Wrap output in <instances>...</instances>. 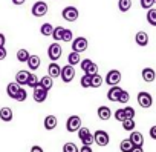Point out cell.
Listing matches in <instances>:
<instances>
[{
  "mask_svg": "<svg viewBox=\"0 0 156 152\" xmlns=\"http://www.w3.org/2000/svg\"><path fill=\"white\" fill-rule=\"evenodd\" d=\"M81 63V54H78V52H69L67 55V65L70 66H75V65H80Z\"/></svg>",
  "mask_w": 156,
  "mask_h": 152,
  "instance_id": "21",
  "label": "cell"
},
{
  "mask_svg": "<svg viewBox=\"0 0 156 152\" xmlns=\"http://www.w3.org/2000/svg\"><path fill=\"white\" fill-rule=\"evenodd\" d=\"M72 40H73V32H72L70 29H66V28H64V32H63V39H61V42L70 43Z\"/></svg>",
  "mask_w": 156,
  "mask_h": 152,
  "instance_id": "38",
  "label": "cell"
},
{
  "mask_svg": "<svg viewBox=\"0 0 156 152\" xmlns=\"http://www.w3.org/2000/svg\"><path fill=\"white\" fill-rule=\"evenodd\" d=\"M38 83H40V79L37 77V75H35L34 72H31V75H29V80H28V85H26V86H29V88H32V89H34V88H35Z\"/></svg>",
  "mask_w": 156,
  "mask_h": 152,
  "instance_id": "35",
  "label": "cell"
},
{
  "mask_svg": "<svg viewBox=\"0 0 156 152\" xmlns=\"http://www.w3.org/2000/svg\"><path fill=\"white\" fill-rule=\"evenodd\" d=\"M103 77L100 74H95V75H92V83H90V88H100L101 85H103Z\"/></svg>",
  "mask_w": 156,
  "mask_h": 152,
  "instance_id": "33",
  "label": "cell"
},
{
  "mask_svg": "<svg viewBox=\"0 0 156 152\" xmlns=\"http://www.w3.org/2000/svg\"><path fill=\"white\" fill-rule=\"evenodd\" d=\"M113 117H115V120H116V121H121V123H122V121L126 120L124 109H122V108H121V109H116V111H115V114H113Z\"/></svg>",
  "mask_w": 156,
  "mask_h": 152,
  "instance_id": "40",
  "label": "cell"
},
{
  "mask_svg": "<svg viewBox=\"0 0 156 152\" xmlns=\"http://www.w3.org/2000/svg\"><path fill=\"white\" fill-rule=\"evenodd\" d=\"M5 43H6L5 34H0V48H5Z\"/></svg>",
  "mask_w": 156,
  "mask_h": 152,
  "instance_id": "47",
  "label": "cell"
},
{
  "mask_svg": "<svg viewBox=\"0 0 156 152\" xmlns=\"http://www.w3.org/2000/svg\"><path fill=\"white\" fill-rule=\"evenodd\" d=\"M84 74H89V75H95V74H98V66H97L95 63H92V66H90Z\"/></svg>",
  "mask_w": 156,
  "mask_h": 152,
  "instance_id": "43",
  "label": "cell"
},
{
  "mask_svg": "<svg viewBox=\"0 0 156 152\" xmlns=\"http://www.w3.org/2000/svg\"><path fill=\"white\" fill-rule=\"evenodd\" d=\"M121 124H122V129H124V131H127V132H133V131H135V128H136L135 120H124Z\"/></svg>",
  "mask_w": 156,
  "mask_h": 152,
  "instance_id": "30",
  "label": "cell"
},
{
  "mask_svg": "<svg viewBox=\"0 0 156 152\" xmlns=\"http://www.w3.org/2000/svg\"><path fill=\"white\" fill-rule=\"evenodd\" d=\"M132 8V0H118V9L121 13H127Z\"/></svg>",
  "mask_w": 156,
  "mask_h": 152,
  "instance_id": "27",
  "label": "cell"
},
{
  "mask_svg": "<svg viewBox=\"0 0 156 152\" xmlns=\"http://www.w3.org/2000/svg\"><path fill=\"white\" fill-rule=\"evenodd\" d=\"M147 22L151 25V26H156V9L151 8L147 11Z\"/></svg>",
  "mask_w": 156,
  "mask_h": 152,
  "instance_id": "31",
  "label": "cell"
},
{
  "mask_svg": "<svg viewBox=\"0 0 156 152\" xmlns=\"http://www.w3.org/2000/svg\"><path fill=\"white\" fill-rule=\"evenodd\" d=\"M48 92L49 91H46L40 83L34 88V94H32V98H34V102H37V103H43V102H46V98H48Z\"/></svg>",
  "mask_w": 156,
  "mask_h": 152,
  "instance_id": "10",
  "label": "cell"
},
{
  "mask_svg": "<svg viewBox=\"0 0 156 152\" xmlns=\"http://www.w3.org/2000/svg\"><path fill=\"white\" fill-rule=\"evenodd\" d=\"M48 9H49V8H48V3L43 2V0H38V2H35V3L32 5L31 13H32L34 17H43V16H46Z\"/></svg>",
  "mask_w": 156,
  "mask_h": 152,
  "instance_id": "7",
  "label": "cell"
},
{
  "mask_svg": "<svg viewBox=\"0 0 156 152\" xmlns=\"http://www.w3.org/2000/svg\"><path fill=\"white\" fill-rule=\"evenodd\" d=\"M94 138H95V143L98 144V146H107L109 144V141H110V137H109V134L106 132V131H103V129H98V131H95V134H94Z\"/></svg>",
  "mask_w": 156,
  "mask_h": 152,
  "instance_id": "11",
  "label": "cell"
},
{
  "mask_svg": "<svg viewBox=\"0 0 156 152\" xmlns=\"http://www.w3.org/2000/svg\"><path fill=\"white\" fill-rule=\"evenodd\" d=\"M61 54H63V48H61V45H60L58 42H54L52 45H49V48H48V57H49L52 61L60 60Z\"/></svg>",
  "mask_w": 156,
  "mask_h": 152,
  "instance_id": "5",
  "label": "cell"
},
{
  "mask_svg": "<svg viewBox=\"0 0 156 152\" xmlns=\"http://www.w3.org/2000/svg\"><path fill=\"white\" fill-rule=\"evenodd\" d=\"M104 80H106V83L110 85V86H118L119 82H121V72H119L118 69H112V71L107 72V75H106Z\"/></svg>",
  "mask_w": 156,
  "mask_h": 152,
  "instance_id": "9",
  "label": "cell"
},
{
  "mask_svg": "<svg viewBox=\"0 0 156 152\" xmlns=\"http://www.w3.org/2000/svg\"><path fill=\"white\" fill-rule=\"evenodd\" d=\"M78 138L81 140L83 146H92L95 143V138H94V134L89 131V128L86 126H81L80 131H78Z\"/></svg>",
  "mask_w": 156,
  "mask_h": 152,
  "instance_id": "1",
  "label": "cell"
},
{
  "mask_svg": "<svg viewBox=\"0 0 156 152\" xmlns=\"http://www.w3.org/2000/svg\"><path fill=\"white\" fill-rule=\"evenodd\" d=\"M81 128V117L80 115H70L66 120V131L67 132H78Z\"/></svg>",
  "mask_w": 156,
  "mask_h": 152,
  "instance_id": "3",
  "label": "cell"
},
{
  "mask_svg": "<svg viewBox=\"0 0 156 152\" xmlns=\"http://www.w3.org/2000/svg\"><path fill=\"white\" fill-rule=\"evenodd\" d=\"M52 31H54V26L51 23H43L40 26V34L44 37H52Z\"/></svg>",
  "mask_w": 156,
  "mask_h": 152,
  "instance_id": "26",
  "label": "cell"
},
{
  "mask_svg": "<svg viewBox=\"0 0 156 152\" xmlns=\"http://www.w3.org/2000/svg\"><path fill=\"white\" fill-rule=\"evenodd\" d=\"M40 85H41L46 91H51V89H52V86H54V79H52V77H49V75H44V77H41V79H40Z\"/></svg>",
  "mask_w": 156,
  "mask_h": 152,
  "instance_id": "25",
  "label": "cell"
},
{
  "mask_svg": "<svg viewBox=\"0 0 156 152\" xmlns=\"http://www.w3.org/2000/svg\"><path fill=\"white\" fill-rule=\"evenodd\" d=\"M129 100H130V94L127 92V91H121V94H119V97H118V103H122V105H127L129 103Z\"/></svg>",
  "mask_w": 156,
  "mask_h": 152,
  "instance_id": "37",
  "label": "cell"
},
{
  "mask_svg": "<svg viewBox=\"0 0 156 152\" xmlns=\"http://www.w3.org/2000/svg\"><path fill=\"white\" fill-rule=\"evenodd\" d=\"M70 46H72V51H73V52L81 54V52L87 51V48H89V42H87L86 37H76V39L72 40V45H70Z\"/></svg>",
  "mask_w": 156,
  "mask_h": 152,
  "instance_id": "2",
  "label": "cell"
},
{
  "mask_svg": "<svg viewBox=\"0 0 156 152\" xmlns=\"http://www.w3.org/2000/svg\"><path fill=\"white\" fill-rule=\"evenodd\" d=\"M48 75H49V77H52V79H58L60 75H61V66L57 61L49 63V66H48Z\"/></svg>",
  "mask_w": 156,
  "mask_h": 152,
  "instance_id": "13",
  "label": "cell"
},
{
  "mask_svg": "<svg viewBox=\"0 0 156 152\" xmlns=\"http://www.w3.org/2000/svg\"><path fill=\"white\" fill-rule=\"evenodd\" d=\"M97 114H98V118L103 120V121H107L110 117H112V111L109 106H100L97 109Z\"/></svg>",
  "mask_w": 156,
  "mask_h": 152,
  "instance_id": "17",
  "label": "cell"
},
{
  "mask_svg": "<svg viewBox=\"0 0 156 152\" xmlns=\"http://www.w3.org/2000/svg\"><path fill=\"white\" fill-rule=\"evenodd\" d=\"M6 55H8L6 48H0V60H5V58H6Z\"/></svg>",
  "mask_w": 156,
  "mask_h": 152,
  "instance_id": "44",
  "label": "cell"
},
{
  "mask_svg": "<svg viewBox=\"0 0 156 152\" xmlns=\"http://www.w3.org/2000/svg\"><path fill=\"white\" fill-rule=\"evenodd\" d=\"M92 60L90 58H84V60H81V63H80V66H81V69H83V72H86L90 66H92Z\"/></svg>",
  "mask_w": 156,
  "mask_h": 152,
  "instance_id": "41",
  "label": "cell"
},
{
  "mask_svg": "<svg viewBox=\"0 0 156 152\" xmlns=\"http://www.w3.org/2000/svg\"><path fill=\"white\" fill-rule=\"evenodd\" d=\"M20 88H22V86H20V85H17L16 82L9 83V85L6 86V94H8V97L16 98V97H17V92H19V89H20Z\"/></svg>",
  "mask_w": 156,
  "mask_h": 152,
  "instance_id": "23",
  "label": "cell"
},
{
  "mask_svg": "<svg viewBox=\"0 0 156 152\" xmlns=\"http://www.w3.org/2000/svg\"><path fill=\"white\" fill-rule=\"evenodd\" d=\"M25 2H26V0H12V3H14L16 6H22Z\"/></svg>",
  "mask_w": 156,
  "mask_h": 152,
  "instance_id": "49",
  "label": "cell"
},
{
  "mask_svg": "<svg viewBox=\"0 0 156 152\" xmlns=\"http://www.w3.org/2000/svg\"><path fill=\"white\" fill-rule=\"evenodd\" d=\"M61 17L66 22H75V20H78V17H80V11H78L75 6H66L61 11Z\"/></svg>",
  "mask_w": 156,
  "mask_h": 152,
  "instance_id": "6",
  "label": "cell"
},
{
  "mask_svg": "<svg viewBox=\"0 0 156 152\" xmlns=\"http://www.w3.org/2000/svg\"><path fill=\"white\" fill-rule=\"evenodd\" d=\"M121 88L119 86H110V89L107 91V98L110 100V102H118V97H119V94H121Z\"/></svg>",
  "mask_w": 156,
  "mask_h": 152,
  "instance_id": "19",
  "label": "cell"
},
{
  "mask_svg": "<svg viewBox=\"0 0 156 152\" xmlns=\"http://www.w3.org/2000/svg\"><path fill=\"white\" fill-rule=\"evenodd\" d=\"M63 32H64V28H63V26H55L54 31H52V39H54L55 42H61Z\"/></svg>",
  "mask_w": 156,
  "mask_h": 152,
  "instance_id": "28",
  "label": "cell"
},
{
  "mask_svg": "<svg viewBox=\"0 0 156 152\" xmlns=\"http://www.w3.org/2000/svg\"><path fill=\"white\" fill-rule=\"evenodd\" d=\"M61 80L64 82V83H70L73 79H75V68L73 66H70V65H66V66H63L61 68Z\"/></svg>",
  "mask_w": 156,
  "mask_h": 152,
  "instance_id": "8",
  "label": "cell"
},
{
  "mask_svg": "<svg viewBox=\"0 0 156 152\" xmlns=\"http://www.w3.org/2000/svg\"><path fill=\"white\" fill-rule=\"evenodd\" d=\"M63 152H80V149H78V146H76L75 143L67 141V143H64V146H63Z\"/></svg>",
  "mask_w": 156,
  "mask_h": 152,
  "instance_id": "32",
  "label": "cell"
},
{
  "mask_svg": "<svg viewBox=\"0 0 156 152\" xmlns=\"http://www.w3.org/2000/svg\"><path fill=\"white\" fill-rule=\"evenodd\" d=\"M119 149H121V152H132L133 144H132V141H130L129 138H126V140H122V141L119 143Z\"/></svg>",
  "mask_w": 156,
  "mask_h": 152,
  "instance_id": "29",
  "label": "cell"
},
{
  "mask_svg": "<svg viewBox=\"0 0 156 152\" xmlns=\"http://www.w3.org/2000/svg\"><path fill=\"white\" fill-rule=\"evenodd\" d=\"M153 5H154V0H141V6L144 8V9H151L153 8Z\"/></svg>",
  "mask_w": 156,
  "mask_h": 152,
  "instance_id": "42",
  "label": "cell"
},
{
  "mask_svg": "<svg viewBox=\"0 0 156 152\" xmlns=\"http://www.w3.org/2000/svg\"><path fill=\"white\" fill-rule=\"evenodd\" d=\"M90 83H92V75L83 74V77H81V80H80V85H81L83 88H90Z\"/></svg>",
  "mask_w": 156,
  "mask_h": 152,
  "instance_id": "34",
  "label": "cell"
},
{
  "mask_svg": "<svg viewBox=\"0 0 156 152\" xmlns=\"http://www.w3.org/2000/svg\"><path fill=\"white\" fill-rule=\"evenodd\" d=\"M135 42H136L138 46L145 48V46L148 45V34H147L145 31H138L136 35H135Z\"/></svg>",
  "mask_w": 156,
  "mask_h": 152,
  "instance_id": "15",
  "label": "cell"
},
{
  "mask_svg": "<svg viewBox=\"0 0 156 152\" xmlns=\"http://www.w3.org/2000/svg\"><path fill=\"white\" fill-rule=\"evenodd\" d=\"M57 124H58V120H57L55 115H46V117H44L43 126H44L46 131H54V129L57 128Z\"/></svg>",
  "mask_w": 156,
  "mask_h": 152,
  "instance_id": "16",
  "label": "cell"
},
{
  "mask_svg": "<svg viewBox=\"0 0 156 152\" xmlns=\"http://www.w3.org/2000/svg\"><path fill=\"white\" fill-rule=\"evenodd\" d=\"M28 98V92H26V89L25 88H20L19 89V92H17V97L14 98L16 102H25Z\"/></svg>",
  "mask_w": 156,
  "mask_h": 152,
  "instance_id": "39",
  "label": "cell"
},
{
  "mask_svg": "<svg viewBox=\"0 0 156 152\" xmlns=\"http://www.w3.org/2000/svg\"><path fill=\"white\" fill-rule=\"evenodd\" d=\"M31 152H44V150H43V147H41V146H37V144H34V146L31 147Z\"/></svg>",
  "mask_w": 156,
  "mask_h": 152,
  "instance_id": "46",
  "label": "cell"
},
{
  "mask_svg": "<svg viewBox=\"0 0 156 152\" xmlns=\"http://www.w3.org/2000/svg\"><path fill=\"white\" fill-rule=\"evenodd\" d=\"M141 77H142L144 82L151 83V82H154V79H156V72H154L153 68H144V69L141 71Z\"/></svg>",
  "mask_w": 156,
  "mask_h": 152,
  "instance_id": "14",
  "label": "cell"
},
{
  "mask_svg": "<svg viewBox=\"0 0 156 152\" xmlns=\"http://www.w3.org/2000/svg\"><path fill=\"white\" fill-rule=\"evenodd\" d=\"M29 57H31V54H29V51H28V49L22 48V49H19V51H17V60H19L20 63H28Z\"/></svg>",
  "mask_w": 156,
  "mask_h": 152,
  "instance_id": "24",
  "label": "cell"
},
{
  "mask_svg": "<svg viewBox=\"0 0 156 152\" xmlns=\"http://www.w3.org/2000/svg\"><path fill=\"white\" fill-rule=\"evenodd\" d=\"M154 3H156V0H154Z\"/></svg>",
  "mask_w": 156,
  "mask_h": 152,
  "instance_id": "51",
  "label": "cell"
},
{
  "mask_svg": "<svg viewBox=\"0 0 156 152\" xmlns=\"http://www.w3.org/2000/svg\"><path fill=\"white\" fill-rule=\"evenodd\" d=\"M122 109H124V114H126V120H133V118H135L136 111H135L132 106H126V108H122Z\"/></svg>",
  "mask_w": 156,
  "mask_h": 152,
  "instance_id": "36",
  "label": "cell"
},
{
  "mask_svg": "<svg viewBox=\"0 0 156 152\" xmlns=\"http://www.w3.org/2000/svg\"><path fill=\"white\" fill-rule=\"evenodd\" d=\"M80 152H94L90 146H81L80 147Z\"/></svg>",
  "mask_w": 156,
  "mask_h": 152,
  "instance_id": "48",
  "label": "cell"
},
{
  "mask_svg": "<svg viewBox=\"0 0 156 152\" xmlns=\"http://www.w3.org/2000/svg\"><path fill=\"white\" fill-rule=\"evenodd\" d=\"M29 75H31V72H29V71H26V69H22V71H19V72L16 74V83H17V85H20V86H23V85H28Z\"/></svg>",
  "mask_w": 156,
  "mask_h": 152,
  "instance_id": "12",
  "label": "cell"
},
{
  "mask_svg": "<svg viewBox=\"0 0 156 152\" xmlns=\"http://www.w3.org/2000/svg\"><path fill=\"white\" fill-rule=\"evenodd\" d=\"M40 65H41V60H40L38 55H31V57H29V60H28V68H29L31 71H37V69L40 68Z\"/></svg>",
  "mask_w": 156,
  "mask_h": 152,
  "instance_id": "22",
  "label": "cell"
},
{
  "mask_svg": "<svg viewBox=\"0 0 156 152\" xmlns=\"http://www.w3.org/2000/svg\"><path fill=\"white\" fill-rule=\"evenodd\" d=\"M129 140L132 141V144H133V146H142V144H144V137H142V134H141V132H138V131L130 132Z\"/></svg>",
  "mask_w": 156,
  "mask_h": 152,
  "instance_id": "18",
  "label": "cell"
},
{
  "mask_svg": "<svg viewBox=\"0 0 156 152\" xmlns=\"http://www.w3.org/2000/svg\"><path fill=\"white\" fill-rule=\"evenodd\" d=\"M132 152H144V149H142V146H133Z\"/></svg>",
  "mask_w": 156,
  "mask_h": 152,
  "instance_id": "50",
  "label": "cell"
},
{
  "mask_svg": "<svg viewBox=\"0 0 156 152\" xmlns=\"http://www.w3.org/2000/svg\"><path fill=\"white\" fill-rule=\"evenodd\" d=\"M12 117H14V114H12V109L11 108H2V109H0V120H2V121H11L12 120Z\"/></svg>",
  "mask_w": 156,
  "mask_h": 152,
  "instance_id": "20",
  "label": "cell"
},
{
  "mask_svg": "<svg viewBox=\"0 0 156 152\" xmlns=\"http://www.w3.org/2000/svg\"><path fill=\"white\" fill-rule=\"evenodd\" d=\"M138 105L142 108V109H148V108H151V105H153V97H151V94L150 92H145V91H141V92H138Z\"/></svg>",
  "mask_w": 156,
  "mask_h": 152,
  "instance_id": "4",
  "label": "cell"
},
{
  "mask_svg": "<svg viewBox=\"0 0 156 152\" xmlns=\"http://www.w3.org/2000/svg\"><path fill=\"white\" fill-rule=\"evenodd\" d=\"M148 134H150V137H151L153 140H156V126H151L150 131H148Z\"/></svg>",
  "mask_w": 156,
  "mask_h": 152,
  "instance_id": "45",
  "label": "cell"
}]
</instances>
